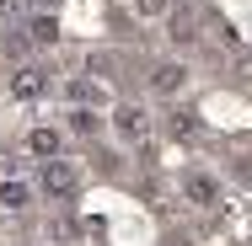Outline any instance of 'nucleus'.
Listing matches in <instances>:
<instances>
[{
	"label": "nucleus",
	"mask_w": 252,
	"mask_h": 246,
	"mask_svg": "<svg viewBox=\"0 0 252 246\" xmlns=\"http://www.w3.org/2000/svg\"><path fill=\"white\" fill-rule=\"evenodd\" d=\"M32 150H38V155H54L59 139H54V134H32Z\"/></svg>",
	"instance_id": "f257e3e1"
}]
</instances>
